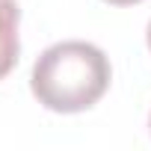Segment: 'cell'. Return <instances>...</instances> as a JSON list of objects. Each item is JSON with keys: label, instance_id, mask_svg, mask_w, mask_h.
Returning a JSON list of instances; mask_svg holds the SVG:
<instances>
[{"label": "cell", "instance_id": "obj_1", "mask_svg": "<svg viewBox=\"0 0 151 151\" xmlns=\"http://www.w3.org/2000/svg\"><path fill=\"white\" fill-rule=\"evenodd\" d=\"M113 68L107 53L80 39H68L45 47L30 71V92L36 101L62 116L92 110L110 89Z\"/></svg>", "mask_w": 151, "mask_h": 151}, {"label": "cell", "instance_id": "obj_2", "mask_svg": "<svg viewBox=\"0 0 151 151\" xmlns=\"http://www.w3.org/2000/svg\"><path fill=\"white\" fill-rule=\"evenodd\" d=\"M21 9L15 0H0V80L18 65L21 39H18Z\"/></svg>", "mask_w": 151, "mask_h": 151}, {"label": "cell", "instance_id": "obj_3", "mask_svg": "<svg viewBox=\"0 0 151 151\" xmlns=\"http://www.w3.org/2000/svg\"><path fill=\"white\" fill-rule=\"evenodd\" d=\"M104 3H113V6H133L139 0H104Z\"/></svg>", "mask_w": 151, "mask_h": 151}, {"label": "cell", "instance_id": "obj_4", "mask_svg": "<svg viewBox=\"0 0 151 151\" xmlns=\"http://www.w3.org/2000/svg\"><path fill=\"white\" fill-rule=\"evenodd\" d=\"M145 42H148V50H151V21H148V30H145Z\"/></svg>", "mask_w": 151, "mask_h": 151}, {"label": "cell", "instance_id": "obj_5", "mask_svg": "<svg viewBox=\"0 0 151 151\" xmlns=\"http://www.w3.org/2000/svg\"><path fill=\"white\" fill-rule=\"evenodd\" d=\"M148 130H151V116H148Z\"/></svg>", "mask_w": 151, "mask_h": 151}]
</instances>
